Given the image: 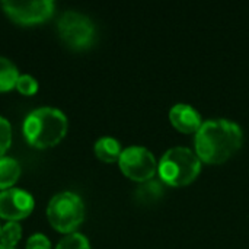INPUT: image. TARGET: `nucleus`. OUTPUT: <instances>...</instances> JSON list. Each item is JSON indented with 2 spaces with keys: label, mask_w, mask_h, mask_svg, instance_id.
I'll return each instance as SVG.
<instances>
[{
  "label": "nucleus",
  "mask_w": 249,
  "mask_h": 249,
  "mask_svg": "<svg viewBox=\"0 0 249 249\" xmlns=\"http://www.w3.org/2000/svg\"><path fill=\"white\" fill-rule=\"evenodd\" d=\"M20 236H22V226L18 222H7L1 228L0 244L1 245H6V247L15 248V245L19 242Z\"/></svg>",
  "instance_id": "obj_14"
},
{
  "label": "nucleus",
  "mask_w": 249,
  "mask_h": 249,
  "mask_svg": "<svg viewBox=\"0 0 249 249\" xmlns=\"http://www.w3.org/2000/svg\"><path fill=\"white\" fill-rule=\"evenodd\" d=\"M4 13L18 23L31 25L47 20L54 13V1L51 0H34V1H1Z\"/></svg>",
  "instance_id": "obj_7"
},
{
  "label": "nucleus",
  "mask_w": 249,
  "mask_h": 249,
  "mask_svg": "<svg viewBox=\"0 0 249 249\" xmlns=\"http://www.w3.org/2000/svg\"><path fill=\"white\" fill-rule=\"evenodd\" d=\"M16 89L22 95H34L38 90V82L31 74H19L16 82Z\"/></svg>",
  "instance_id": "obj_17"
},
{
  "label": "nucleus",
  "mask_w": 249,
  "mask_h": 249,
  "mask_svg": "<svg viewBox=\"0 0 249 249\" xmlns=\"http://www.w3.org/2000/svg\"><path fill=\"white\" fill-rule=\"evenodd\" d=\"M121 152H123L121 144L114 137L105 136V137L98 139L96 143H95V153L104 162L111 163V162L118 160L120 156H121Z\"/></svg>",
  "instance_id": "obj_10"
},
{
  "label": "nucleus",
  "mask_w": 249,
  "mask_h": 249,
  "mask_svg": "<svg viewBox=\"0 0 249 249\" xmlns=\"http://www.w3.org/2000/svg\"><path fill=\"white\" fill-rule=\"evenodd\" d=\"M19 71L16 66L6 57L0 55V92L10 90L16 88Z\"/></svg>",
  "instance_id": "obj_13"
},
{
  "label": "nucleus",
  "mask_w": 249,
  "mask_h": 249,
  "mask_svg": "<svg viewBox=\"0 0 249 249\" xmlns=\"http://www.w3.org/2000/svg\"><path fill=\"white\" fill-rule=\"evenodd\" d=\"M60 38L74 50L89 48L95 41V25L83 13L76 10L64 12L57 20Z\"/></svg>",
  "instance_id": "obj_5"
},
{
  "label": "nucleus",
  "mask_w": 249,
  "mask_h": 249,
  "mask_svg": "<svg viewBox=\"0 0 249 249\" xmlns=\"http://www.w3.org/2000/svg\"><path fill=\"white\" fill-rule=\"evenodd\" d=\"M0 233H1V225H0Z\"/></svg>",
  "instance_id": "obj_20"
},
{
  "label": "nucleus",
  "mask_w": 249,
  "mask_h": 249,
  "mask_svg": "<svg viewBox=\"0 0 249 249\" xmlns=\"http://www.w3.org/2000/svg\"><path fill=\"white\" fill-rule=\"evenodd\" d=\"M10 144H12V125L4 117L0 115V158L4 156Z\"/></svg>",
  "instance_id": "obj_16"
},
{
  "label": "nucleus",
  "mask_w": 249,
  "mask_h": 249,
  "mask_svg": "<svg viewBox=\"0 0 249 249\" xmlns=\"http://www.w3.org/2000/svg\"><path fill=\"white\" fill-rule=\"evenodd\" d=\"M47 217L54 229L63 233H73L85 219V204L82 198L71 193L63 191L55 194L47 207Z\"/></svg>",
  "instance_id": "obj_4"
},
{
  "label": "nucleus",
  "mask_w": 249,
  "mask_h": 249,
  "mask_svg": "<svg viewBox=\"0 0 249 249\" xmlns=\"http://www.w3.org/2000/svg\"><path fill=\"white\" fill-rule=\"evenodd\" d=\"M26 249H51V242L45 235L35 233L26 241Z\"/></svg>",
  "instance_id": "obj_18"
},
{
  "label": "nucleus",
  "mask_w": 249,
  "mask_h": 249,
  "mask_svg": "<svg viewBox=\"0 0 249 249\" xmlns=\"http://www.w3.org/2000/svg\"><path fill=\"white\" fill-rule=\"evenodd\" d=\"M67 117L57 108L41 107L31 111L23 120V136L38 149L55 146L67 133Z\"/></svg>",
  "instance_id": "obj_2"
},
{
  "label": "nucleus",
  "mask_w": 249,
  "mask_h": 249,
  "mask_svg": "<svg viewBox=\"0 0 249 249\" xmlns=\"http://www.w3.org/2000/svg\"><path fill=\"white\" fill-rule=\"evenodd\" d=\"M169 120L174 127L182 133H197L203 124L198 111L188 104H177L169 111Z\"/></svg>",
  "instance_id": "obj_9"
},
{
  "label": "nucleus",
  "mask_w": 249,
  "mask_h": 249,
  "mask_svg": "<svg viewBox=\"0 0 249 249\" xmlns=\"http://www.w3.org/2000/svg\"><path fill=\"white\" fill-rule=\"evenodd\" d=\"M162 196H163V187H162L160 181L153 179V178L140 184L137 187V190L134 191L136 200L142 204H153Z\"/></svg>",
  "instance_id": "obj_11"
},
{
  "label": "nucleus",
  "mask_w": 249,
  "mask_h": 249,
  "mask_svg": "<svg viewBox=\"0 0 249 249\" xmlns=\"http://www.w3.org/2000/svg\"><path fill=\"white\" fill-rule=\"evenodd\" d=\"M118 163L124 175L140 182L152 179L159 166L153 153L142 146H130L124 149Z\"/></svg>",
  "instance_id": "obj_6"
},
{
  "label": "nucleus",
  "mask_w": 249,
  "mask_h": 249,
  "mask_svg": "<svg viewBox=\"0 0 249 249\" xmlns=\"http://www.w3.org/2000/svg\"><path fill=\"white\" fill-rule=\"evenodd\" d=\"M0 249H15V248H12V247H6V245H1V244H0Z\"/></svg>",
  "instance_id": "obj_19"
},
{
  "label": "nucleus",
  "mask_w": 249,
  "mask_h": 249,
  "mask_svg": "<svg viewBox=\"0 0 249 249\" xmlns=\"http://www.w3.org/2000/svg\"><path fill=\"white\" fill-rule=\"evenodd\" d=\"M244 142L239 124L225 120H207L196 133V150L200 160L206 163H222L228 160Z\"/></svg>",
  "instance_id": "obj_1"
},
{
  "label": "nucleus",
  "mask_w": 249,
  "mask_h": 249,
  "mask_svg": "<svg viewBox=\"0 0 249 249\" xmlns=\"http://www.w3.org/2000/svg\"><path fill=\"white\" fill-rule=\"evenodd\" d=\"M34 197L20 188H9L0 193V217L18 222L29 216L34 210Z\"/></svg>",
  "instance_id": "obj_8"
},
{
  "label": "nucleus",
  "mask_w": 249,
  "mask_h": 249,
  "mask_svg": "<svg viewBox=\"0 0 249 249\" xmlns=\"http://www.w3.org/2000/svg\"><path fill=\"white\" fill-rule=\"evenodd\" d=\"M201 169V160L188 147L169 149L160 159L158 172L163 182L171 187H182L193 182Z\"/></svg>",
  "instance_id": "obj_3"
},
{
  "label": "nucleus",
  "mask_w": 249,
  "mask_h": 249,
  "mask_svg": "<svg viewBox=\"0 0 249 249\" xmlns=\"http://www.w3.org/2000/svg\"><path fill=\"white\" fill-rule=\"evenodd\" d=\"M20 175V165L13 158H0V190H9Z\"/></svg>",
  "instance_id": "obj_12"
},
{
  "label": "nucleus",
  "mask_w": 249,
  "mask_h": 249,
  "mask_svg": "<svg viewBox=\"0 0 249 249\" xmlns=\"http://www.w3.org/2000/svg\"><path fill=\"white\" fill-rule=\"evenodd\" d=\"M55 249H90V245L82 233H69L58 242Z\"/></svg>",
  "instance_id": "obj_15"
}]
</instances>
